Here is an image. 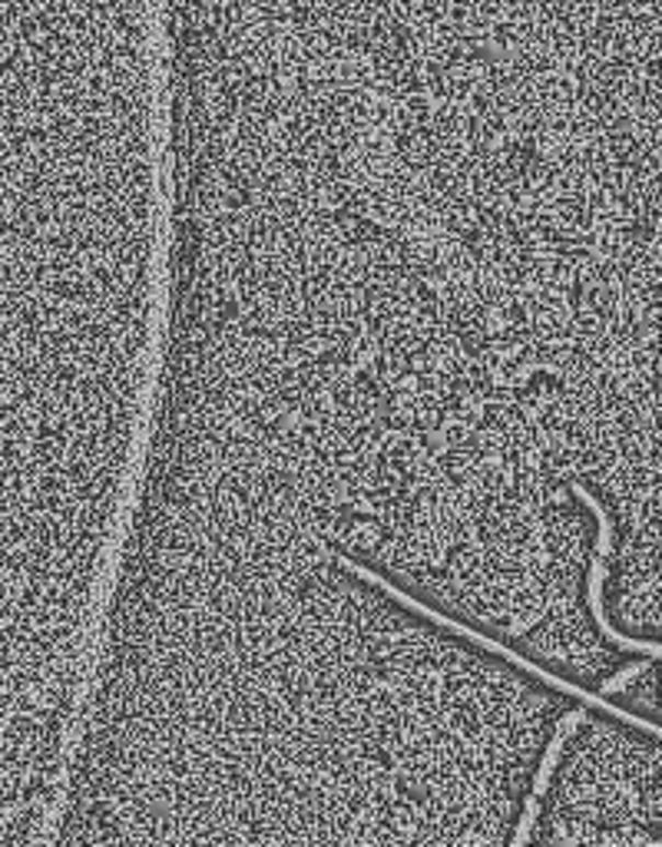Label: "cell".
<instances>
[{"mask_svg":"<svg viewBox=\"0 0 662 847\" xmlns=\"http://www.w3.org/2000/svg\"><path fill=\"white\" fill-rule=\"evenodd\" d=\"M573 493L580 496L583 506H590V514L596 520V550H593V563H590V576H586V606H590V616L596 622V632L619 645L623 652H639V655H655L659 659V642L655 639H629V636H619L613 629V622L606 619V606H603V590H606V570H609V560H613V520L606 514V506L583 487V483H573Z\"/></svg>","mask_w":662,"mask_h":847,"instance_id":"1","label":"cell"},{"mask_svg":"<svg viewBox=\"0 0 662 847\" xmlns=\"http://www.w3.org/2000/svg\"><path fill=\"white\" fill-rule=\"evenodd\" d=\"M583 719H586L583 709H570V712L560 719V725H557V732H553V739H550V745H547V755H544V762H540V768H537V775H534V788H530V798H527L524 814L517 817V831H514L511 844H527V840L534 837V824H537V817H540V804H544V794H547V788H550V778H553V771H557V765H560V755H563L570 735L580 729Z\"/></svg>","mask_w":662,"mask_h":847,"instance_id":"2","label":"cell"},{"mask_svg":"<svg viewBox=\"0 0 662 847\" xmlns=\"http://www.w3.org/2000/svg\"><path fill=\"white\" fill-rule=\"evenodd\" d=\"M655 665V655H642V659H636V662H629V665H623V668H616L609 679L600 686V696H616V693H626L642 672H649Z\"/></svg>","mask_w":662,"mask_h":847,"instance_id":"3","label":"cell"}]
</instances>
